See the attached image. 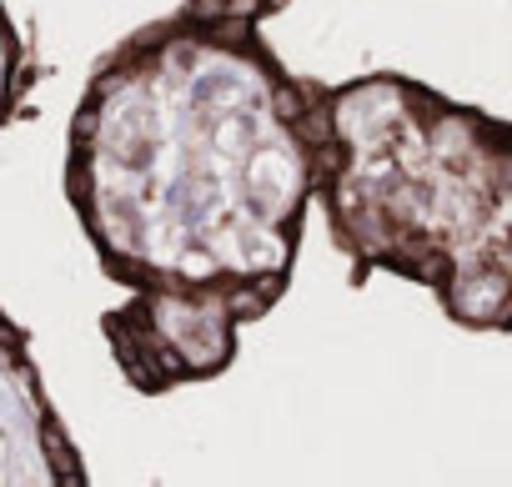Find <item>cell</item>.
Listing matches in <instances>:
<instances>
[{
	"label": "cell",
	"mask_w": 512,
	"mask_h": 487,
	"mask_svg": "<svg viewBox=\"0 0 512 487\" xmlns=\"http://www.w3.org/2000/svg\"><path fill=\"white\" fill-rule=\"evenodd\" d=\"M292 0H181L91 66L61 191L121 292L191 297L256 327L292 292L327 166V81L267 21Z\"/></svg>",
	"instance_id": "obj_1"
},
{
	"label": "cell",
	"mask_w": 512,
	"mask_h": 487,
	"mask_svg": "<svg viewBox=\"0 0 512 487\" xmlns=\"http://www.w3.org/2000/svg\"><path fill=\"white\" fill-rule=\"evenodd\" d=\"M317 211L347 282L427 287L462 332H512V121L402 71L327 86Z\"/></svg>",
	"instance_id": "obj_2"
},
{
	"label": "cell",
	"mask_w": 512,
	"mask_h": 487,
	"mask_svg": "<svg viewBox=\"0 0 512 487\" xmlns=\"http://www.w3.org/2000/svg\"><path fill=\"white\" fill-rule=\"evenodd\" d=\"M86 457L46 392L31 332L0 307V487H86Z\"/></svg>",
	"instance_id": "obj_3"
},
{
	"label": "cell",
	"mask_w": 512,
	"mask_h": 487,
	"mask_svg": "<svg viewBox=\"0 0 512 487\" xmlns=\"http://www.w3.org/2000/svg\"><path fill=\"white\" fill-rule=\"evenodd\" d=\"M31 86H36V56H31L11 6L0 0V136H6V126L21 116Z\"/></svg>",
	"instance_id": "obj_4"
}]
</instances>
